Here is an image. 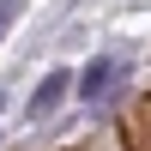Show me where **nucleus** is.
Masks as SVG:
<instances>
[{
	"mask_svg": "<svg viewBox=\"0 0 151 151\" xmlns=\"http://www.w3.org/2000/svg\"><path fill=\"white\" fill-rule=\"evenodd\" d=\"M0 115H6V91H0Z\"/></svg>",
	"mask_w": 151,
	"mask_h": 151,
	"instance_id": "4",
	"label": "nucleus"
},
{
	"mask_svg": "<svg viewBox=\"0 0 151 151\" xmlns=\"http://www.w3.org/2000/svg\"><path fill=\"white\" fill-rule=\"evenodd\" d=\"M127 85H133V55L97 48L73 79V97H79V109H109L115 97H127Z\"/></svg>",
	"mask_w": 151,
	"mask_h": 151,
	"instance_id": "1",
	"label": "nucleus"
},
{
	"mask_svg": "<svg viewBox=\"0 0 151 151\" xmlns=\"http://www.w3.org/2000/svg\"><path fill=\"white\" fill-rule=\"evenodd\" d=\"M24 18V0H0V42L12 36V24Z\"/></svg>",
	"mask_w": 151,
	"mask_h": 151,
	"instance_id": "3",
	"label": "nucleus"
},
{
	"mask_svg": "<svg viewBox=\"0 0 151 151\" xmlns=\"http://www.w3.org/2000/svg\"><path fill=\"white\" fill-rule=\"evenodd\" d=\"M73 79H79L73 67H48L42 79L30 85V97H24V127H36V121H48V115H55V109L73 97Z\"/></svg>",
	"mask_w": 151,
	"mask_h": 151,
	"instance_id": "2",
	"label": "nucleus"
}]
</instances>
